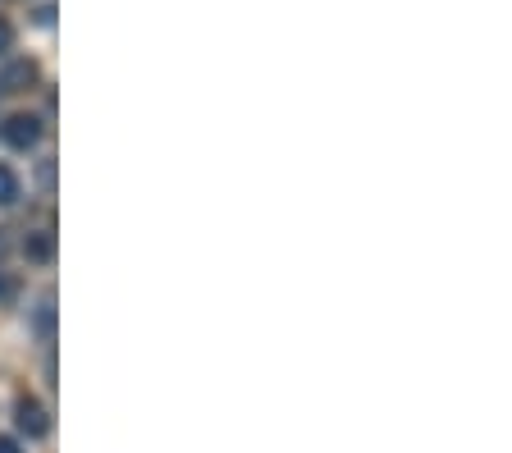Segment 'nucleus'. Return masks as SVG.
I'll use <instances>...</instances> for the list:
<instances>
[{"label": "nucleus", "mask_w": 512, "mask_h": 453, "mask_svg": "<svg viewBox=\"0 0 512 453\" xmlns=\"http://www.w3.org/2000/svg\"><path fill=\"white\" fill-rule=\"evenodd\" d=\"M0 138L10 142L14 151L37 147V138H42V119H37V115H10V119H5V129H0Z\"/></svg>", "instance_id": "obj_1"}, {"label": "nucleus", "mask_w": 512, "mask_h": 453, "mask_svg": "<svg viewBox=\"0 0 512 453\" xmlns=\"http://www.w3.org/2000/svg\"><path fill=\"white\" fill-rule=\"evenodd\" d=\"M14 421H19V431L28 435V440H42V435L51 431V417H46V408L37 399H19V403H14Z\"/></svg>", "instance_id": "obj_2"}, {"label": "nucleus", "mask_w": 512, "mask_h": 453, "mask_svg": "<svg viewBox=\"0 0 512 453\" xmlns=\"http://www.w3.org/2000/svg\"><path fill=\"white\" fill-rule=\"evenodd\" d=\"M19 202V179H14L10 165H0V206H10Z\"/></svg>", "instance_id": "obj_3"}, {"label": "nucleus", "mask_w": 512, "mask_h": 453, "mask_svg": "<svg viewBox=\"0 0 512 453\" xmlns=\"http://www.w3.org/2000/svg\"><path fill=\"white\" fill-rule=\"evenodd\" d=\"M32 78H37L32 60H19V65H14L10 74H5V87H10V92H19V87H23V83H32Z\"/></svg>", "instance_id": "obj_4"}, {"label": "nucleus", "mask_w": 512, "mask_h": 453, "mask_svg": "<svg viewBox=\"0 0 512 453\" xmlns=\"http://www.w3.org/2000/svg\"><path fill=\"white\" fill-rule=\"evenodd\" d=\"M51 252H55V238H51V234H37V238L28 243V257H32V261H51Z\"/></svg>", "instance_id": "obj_5"}, {"label": "nucleus", "mask_w": 512, "mask_h": 453, "mask_svg": "<svg viewBox=\"0 0 512 453\" xmlns=\"http://www.w3.org/2000/svg\"><path fill=\"white\" fill-rule=\"evenodd\" d=\"M10 46H14V28H10V23H5V19H0V55L10 51Z\"/></svg>", "instance_id": "obj_6"}, {"label": "nucleus", "mask_w": 512, "mask_h": 453, "mask_svg": "<svg viewBox=\"0 0 512 453\" xmlns=\"http://www.w3.org/2000/svg\"><path fill=\"white\" fill-rule=\"evenodd\" d=\"M0 453H19V444H14V440H0Z\"/></svg>", "instance_id": "obj_7"}, {"label": "nucleus", "mask_w": 512, "mask_h": 453, "mask_svg": "<svg viewBox=\"0 0 512 453\" xmlns=\"http://www.w3.org/2000/svg\"><path fill=\"white\" fill-rule=\"evenodd\" d=\"M5 252H10V238H5V229H0V257H5Z\"/></svg>", "instance_id": "obj_8"}, {"label": "nucleus", "mask_w": 512, "mask_h": 453, "mask_svg": "<svg viewBox=\"0 0 512 453\" xmlns=\"http://www.w3.org/2000/svg\"><path fill=\"white\" fill-rule=\"evenodd\" d=\"M0 293H5V284H0Z\"/></svg>", "instance_id": "obj_9"}]
</instances>
